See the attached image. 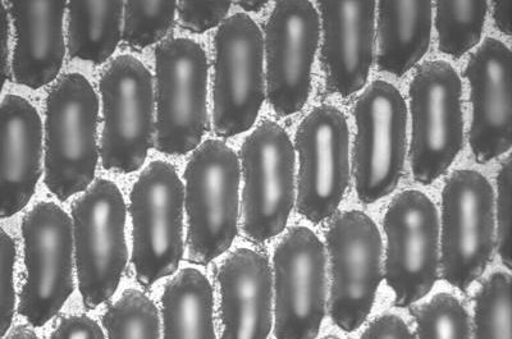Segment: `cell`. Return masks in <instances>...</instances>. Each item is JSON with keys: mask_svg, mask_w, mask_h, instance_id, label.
<instances>
[{"mask_svg": "<svg viewBox=\"0 0 512 339\" xmlns=\"http://www.w3.org/2000/svg\"><path fill=\"white\" fill-rule=\"evenodd\" d=\"M176 12L175 0H128L123 16V40L128 47L135 49L159 43L175 24Z\"/></svg>", "mask_w": 512, "mask_h": 339, "instance_id": "cell-30", "label": "cell"}, {"mask_svg": "<svg viewBox=\"0 0 512 339\" xmlns=\"http://www.w3.org/2000/svg\"><path fill=\"white\" fill-rule=\"evenodd\" d=\"M242 232L255 245L285 231L296 201V150L285 128L260 122L242 142Z\"/></svg>", "mask_w": 512, "mask_h": 339, "instance_id": "cell-5", "label": "cell"}, {"mask_svg": "<svg viewBox=\"0 0 512 339\" xmlns=\"http://www.w3.org/2000/svg\"><path fill=\"white\" fill-rule=\"evenodd\" d=\"M121 0H72L67 4V49L71 58L99 66L116 52L122 38Z\"/></svg>", "mask_w": 512, "mask_h": 339, "instance_id": "cell-25", "label": "cell"}, {"mask_svg": "<svg viewBox=\"0 0 512 339\" xmlns=\"http://www.w3.org/2000/svg\"><path fill=\"white\" fill-rule=\"evenodd\" d=\"M104 127L100 141L103 168L134 173L152 149L157 121L152 73L134 56H120L105 68L99 81Z\"/></svg>", "mask_w": 512, "mask_h": 339, "instance_id": "cell-12", "label": "cell"}, {"mask_svg": "<svg viewBox=\"0 0 512 339\" xmlns=\"http://www.w3.org/2000/svg\"><path fill=\"white\" fill-rule=\"evenodd\" d=\"M240 158L222 140L194 150L185 171L187 255L208 265L230 250L239 226Z\"/></svg>", "mask_w": 512, "mask_h": 339, "instance_id": "cell-2", "label": "cell"}, {"mask_svg": "<svg viewBox=\"0 0 512 339\" xmlns=\"http://www.w3.org/2000/svg\"><path fill=\"white\" fill-rule=\"evenodd\" d=\"M2 7V27H3V81L11 77V66H9V12L6 3L0 4Z\"/></svg>", "mask_w": 512, "mask_h": 339, "instance_id": "cell-37", "label": "cell"}, {"mask_svg": "<svg viewBox=\"0 0 512 339\" xmlns=\"http://www.w3.org/2000/svg\"><path fill=\"white\" fill-rule=\"evenodd\" d=\"M25 281L18 313L32 327H44L75 290L73 224L61 206L40 201L22 219Z\"/></svg>", "mask_w": 512, "mask_h": 339, "instance_id": "cell-14", "label": "cell"}, {"mask_svg": "<svg viewBox=\"0 0 512 339\" xmlns=\"http://www.w3.org/2000/svg\"><path fill=\"white\" fill-rule=\"evenodd\" d=\"M299 157L297 212L313 224L333 217L350 182V131L345 113L323 104L306 114L295 136Z\"/></svg>", "mask_w": 512, "mask_h": 339, "instance_id": "cell-15", "label": "cell"}, {"mask_svg": "<svg viewBox=\"0 0 512 339\" xmlns=\"http://www.w3.org/2000/svg\"><path fill=\"white\" fill-rule=\"evenodd\" d=\"M219 322L223 339H264L273 328V268L262 251L237 249L222 261Z\"/></svg>", "mask_w": 512, "mask_h": 339, "instance_id": "cell-20", "label": "cell"}, {"mask_svg": "<svg viewBox=\"0 0 512 339\" xmlns=\"http://www.w3.org/2000/svg\"><path fill=\"white\" fill-rule=\"evenodd\" d=\"M103 325L111 339L162 337L157 306L145 293L132 288L105 311Z\"/></svg>", "mask_w": 512, "mask_h": 339, "instance_id": "cell-28", "label": "cell"}, {"mask_svg": "<svg viewBox=\"0 0 512 339\" xmlns=\"http://www.w3.org/2000/svg\"><path fill=\"white\" fill-rule=\"evenodd\" d=\"M493 21L498 30L507 36L511 35V0H502V2H493Z\"/></svg>", "mask_w": 512, "mask_h": 339, "instance_id": "cell-36", "label": "cell"}, {"mask_svg": "<svg viewBox=\"0 0 512 339\" xmlns=\"http://www.w3.org/2000/svg\"><path fill=\"white\" fill-rule=\"evenodd\" d=\"M208 57L198 41L169 38L155 49L157 150L185 155L199 148L208 125Z\"/></svg>", "mask_w": 512, "mask_h": 339, "instance_id": "cell-9", "label": "cell"}, {"mask_svg": "<svg viewBox=\"0 0 512 339\" xmlns=\"http://www.w3.org/2000/svg\"><path fill=\"white\" fill-rule=\"evenodd\" d=\"M384 279L397 308H408L431 293L440 278V215L419 190H404L384 214Z\"/></svg>", "mask_w": 512, "mask_h": 339, "instance_id": "cell-10", "label": "cell"}, {"mask_svg": "<svg viewBox=\"0 0 512 339\" xmlns=\"http://www.w3.org/2000/svg\"><path fill=\"white\" fill-rule=\"evenodd\" d=\"M408 104L395 85L376 80L354 105L352 172L363 204L387 198L404 173L408 151Z\"/></svg>", "mask_w": 512, "mask_h": 339, "instance_id": "cell-7", "label": "cell"}, {"mask_svg": "<svg viewBox=\"0 0 512 339\" xmlns=\"http://www.w3.org/2000/svg\"><path fill=\"white\" fill-rule=\"evenodd\" d=\"M71 210L77 281L85 308L94 310L116 293L126 270V204L116 183L98 178Z\"/></svg>", "mask_w": 512, "mask_h": 339, "instance_id": "cell-3", "label": "cell"}, {"mask_svg": "<svg viewBox=\"0 0 512 339\" xmlns=\"http://www.w3.org/2000/svg\"><path fill=\"white\" fill-rule=\"evenodd\" d=\"M0 337H6L16 311V242L2 229L0 238Z\"/></svg>", "mask_w": 512, "mask_h": 339, "instance_id": "cell-32", "label": "cell"}, {"mask_svg": "<svg viewBox=\"0 0 512 339\" xmlns=\"http://www.w3.org/2000/svg\"><path fill=\"white\" fill-rule=\"evenodd\" d=\"M409 99L411 172L428 186L464 148L463 82L450 63L425 62L410 82Z\"/></svg>", "mask_w": 512, "mask_h": 339, "instance_id": "cell-4", "label": "cell"}, {"mask_svg": "<svg viewBox=\"0 0 512 339\" xmlns=\"http://www.w3.org/2000/svg\"><path fill=\"white\" fill-rule=\"evenodd\" d=\"M214 50V130L231 139L253 128L267 96L263 31L235 13L218 27Z\"/></svg>", "mask_w": 512, "mask_h": 339, "instance_id": "cell-11", "label": "cell"}, {"mask_svg": "<svg viewBox=\"0 0 512 339\" xmlns=\"http://www.w3.org/2000/svg\"><path fill=\"white\" fill-rule=\"evenodd\" d=\"M99 98L81 73L50 89L45 107V185L66 201L93 185L98 166Z\"/></svg>", "mask_w": 512, "mask_h": 339, "instance_id": "cell-1", "label": "cell"}, {"mask_svg": "<svg viewBox=\"0 0 512 339\" xmlns=\"http://www.w3.org/2000/svg\"><path fill=\"white\" fill-rule=\"evenodd\" d=\"M274 334L314 339L327 313V251L312 229L295 226L273 255Z\"/></svg>", "mask_w": 512, "mask_h": 339, "instance_id": "cell-16", "label": "cell"}, {"mask_svg": "<svg viewBox=\"0 0 512 339\" xmlns=\"http://www.w3.org/2000/svg\"><path fill=\"white\" fill-rule=\"evenodd\" d=\"M66 0H21L9 2L15 27L12 79L18 85L41 89L61 73L66 44L63 20Z\"/></svg>", "mask_w": 512, "mask_h": 339, "instance_id": "cell-21", "label": "cell"}, {"mask_svg": "<svg viewBox=\"0 0 512 339\" xmlns=\"http://www.w3.org/2000/svg\"><path fill=\"white\" fill-rule=\"evenodd\" d=\"M2 140V219L11 218L30 203L41 177L43 123L38 109L20 95H7L0 107Z\"/></svg>", "mask_w": 512, "mask_h": 339, "instance_id": "cell-22", "label": "cell"}, {"mask_svg": "<svg viewBox=\"0 0 512 339\" xmlns=\"http://www.w3.org/2000/svg\"><path fill=\"white\" fill-rule=\"evenodd\" d=\"M320 66L331 93L341 98L368 84L376 48L377 2L318 0Z\"/></svg>", "mask_w": 512, "mask_h": 339, "instance_id": "cell-18", "label": "cell"}, {"mask_svg": "<svg viewBox=\"0 0 512 339\" xmlns=\"http://www.w3.org/2000/svg\"><path fill=\"white\" fill-rule=\"evenodd\" d=\"M360 338L363 339H413L415 334L399 315L383 314L368 325Z\"/></svg>", "mask_w": 512, "mask_h": 339, "instance_id": "cell-35", "label": "cell"}, {"mask_svg": "<svg viewBox=\"0 0 512 339\" xmlns=\"http://www.w3.org/2000/svg\"><path fill=\"white\" fill-rule=\"evenodd\" d=\"M473 116L469 142L475 160L486 164L509 153L512 142V54L487 38L466 63Z\"/></svg>", "mask_w": 512, "mask_h": 339, "instance_id": "cell-19", "label": "cell"}, {"mask_svg": "<svg viewBox=\"0 0 512 339\" xmlns=\"http://www.w3.org/2000/svg\"><path fill=\"white\" fill-rule=\"evenodd\" d=\"M415 338H472V320L465 306L451 293L440 292L414 311Z\"/></svg>", "mask_w": 512, "mask_h": 339, "instance_id": "cell-29", "label": "cell"}, {"mask_svg": "<svg viewBox=\"0 0 512 339\" xmlns=\"http://www.w3.org/2000/svg\"><path fill=\"white\" fill-rule=\"evenodd\" d=\"M438 47L446 56L460 59L479 45L486 25L484 0H437L433 3Z\"/></svg>", "mask_w": 512, "mask_h": 339, "instance_id": "cell-26", "label": "cell"}, {"mask_svg": "<svg viewBox=\"0 0 512 339\" xmlns=\"http://www.w3.org/2000/svg\"><path fill=\"white\" fill-rule=\"evenodd\" d=\"M496 246L507 269H511V157L501 164L495 195Z\"/></svg>", "mask_w": 512, "mask_h": 339, "instance_id": "cell-31", "label": "cell"}, {"mask_svg": "<svg viewBox=\"0 0 512 339\" xmlns=\"http://www.w3.org/2000/svg\"><path fill=\"white\" fill-rule=\"evenodd\" d=\"M8 338H38V336H36V333L32 331L31 328L22 325V327L13 329V331L9 333Z\"/></svg>", "mask_w": 512, "mask_h": 339, "instance_id": "cell-39", "label": "cell"}, {"mask_svg": "<svg viewBox=\"0 0 512 339\" xmlns=\"http://www.w3.org/2000/svg\"><path fill=\"white\" fill-rule=\"evenodd\" d=\"M185 187L173 164L154 160L132 187L130 214L137 282L153 286L184 258Z\"/></svg>", "mask_w": 512, "mask_h": 339, "instance_id": "cell-6", "label": "cell"}, {"mask_svg": "<svg viewBox=\"0 0 512 339\" xmlns=\"http://www.w3.org/2000/svg\"><path fill=\"white\" fill-rule=\"evenodd\" d=\"M442 278L460 291L482 276L496 246L495 191L482 173L456 169L442 191Z\"/></svg>", "mask_w": 512, "mask_h": 339, "instance_id": "cell-8", "label": "cell"}, {"mask_svg": "<svg viewBox=\"0 0 512 339\" xmlns=\"http://www.w3.org/2000/svg\"><path fill=\"white\" fill-rule=\"evenodd\" d=\"M267 95L274 113L294 116L308 103L320 41V18L309 0H280L264 27Z\"/></svg>", "mask_w": 512, "mask_h": 339, "instance_id": "cell-17", "label": "cell"}, {"mask_svg": "<svg viewBox=\"0 0 512 339\" xmlns=\"http://www.w3.org/2000/svg\"><path fill=\"white\" fill-rule=\"evenodd\" d=\"M164 338H216L212 283L195 268L180 270L162 297Z\"/></svg>", "mask_w": 512, "mask_h": 339, "instance_id": "cell-24", "label": "cell"}, {"mask_svg": "<svg viewBox=\"0 0 512 339\" xmlns=\"http://www.w3.org/2000/svg\"><path fill=\"white\" fill-rule=\"evenodd\" d=\"M473 337L478 339L512 338L511 276L495 270L475 295Z\"/></svg>", "mask_w": 512, "mask_h": 339, "instance_id": "cell-27", "label": "cell"}, {"mask_svg": "<svg viewBox=\"0 0 512 339\" xmlns=\"http://www.w3.org/2000/svg\"><path fill=\"white\" fill-rule=\"evenodd\" d=\"M50 338L53 339H72V338H88L103 339L105 338L103 329L95 322L94 319L86 315L67 316L59 322L57 328L54 329Z\"/></svg>", "mask_w": 512, "mask_h": 339, "instance_id": "cell-34", "label": "cell"}, {"mask_svg": "<svg viewBox=\"0 0 512 339\" xmlns=\"http://www.w3.org/2000/svg\"><path fill=\"white\" fill-rule=\"evenodd\" d=\"M376 22L379 71L405 76L431 45L433 2L382 0L377 3Z\"/></svg>", "mask_w": 512, "mask_h": 339, "instance_id": "cell-23", "label": "cell"}, {"mask_svg": "<svg viewBox=\"0 0 512 339\" xmlns=\"http://www.w3.org/2000/svg\"><path fill=\"white\" fill-rule=\"evenodd\" d=\"M237 6L245 9L246 12H259L268 6L267 0H246V2H237Z\"/></svg>", "mask_w": 512, "mask_h": 339, "instance_id": "cell-38", "label": "cell"}, {"mask_svg": "<svg viewBox=\"0 0 512 339\" xmlns=\"http://www.w3.org/2000/svg\"><path fill=\"white\" fill-rule=\"evenodd\" d=\"M231 2H198V0H180L177 13L180 24L185 30L203 34L223 24L230 12Z\"/></svg>", "mask_w": 512, "mask_h": 339, "instance_id": "cell-33", "label": "cell"}, {"mask_svg": "<svg viewBox=\"0 0 512 339\" xmlns=\"http://www.w3.org/2000/svg\"><path fill=\"white\" fill-rule=\"evenodd\" d=\"M331 268L329 315L352 333L372 313L383 278V241L376 222L360 210H344L326 235Z\"/></svg>", "mask_w": 512, "mask_h": 339, "instance_id": "cell-13", "label": "cell"}]
</instances>
